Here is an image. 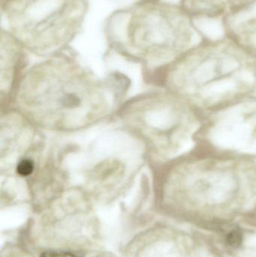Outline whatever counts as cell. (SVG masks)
Listing matches in <instances>:
<instances>
[{
	"label": "cell",
	"instance_id": "cell-3",
	"mask_svg": "<svg viewBox=\"0 0 256 257\" xmlns=\"http://www.w3.org/2000/svg\"><path fill=\"white\" fill-rule=\"evenodd\" d=\"M41 257H84V254L78 251H45Z\"/></svg>",
	"mask_w": 256,
	"mask_h": 257
},
{
	"label": "cell",
	"instance_id": "cell-4",
	"mask_svg": "<svg viewBox=\"0 0 256 257\" xmlns=\"http://www.w3.org/2000/svg\"><path fill=\"white\" fill-rule=\"evenodd\" d=\"M242 234L240 231L234 230L230 232L227 236V242L233 247H237L241 244Z\"/></svg>",
	"mask_w": 256,
	"mask_h": 257
},
{
	"label": "cell",
	"instance_id": "cell-2",
	"mask_svg": "<svg viewBox=\"0 0 256 257\" xmlns=\"http://www.w3.org/2000/svg\"><path fill=\"white\" fill-rule=\"evenodd\" d=\"M34 169V163L31 160L24 159L18 163L17 170L21 176H29Z\"/></svg>",
	"mask_w": 256,
	"mask_h": 257
},
{
	"label": "cell",
	"instance_id": "cell-1",
	"mask_svg": "<svg viewBox=\"0 0 256 257\" xmlns=\"http://www.w3.org/2000/svg\"><path fill=\"white\" fill-rule=\"evenodd\" d=\"M200 130L213 152L250 160L256 156V102L247 99L214 112Z\"/></svg>",
	"mask_w": 256,
	"mask_h": 257
}]
</instances>
